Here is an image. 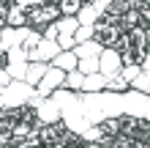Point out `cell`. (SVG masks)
Returning <instances> with one entry per match:
<instances>
[{
  "label": "cell",
  "instance_id": "obj_1",
  "mask_svg": "<svg viewBox=\"0 0 150 148\" xmlns=\"http://www.w3.org/2000/svg\"><path fill=\"white\" fill-rule=\"evenodd\" d=\"M60 16H63V14H60L57 3H47V6H33V8H28V25H30V28H36V30L47 28V25H52V22H57Z\"/></svg>",
  "mask_w": 150,
  "mask_h": 148
},
{
  "label": "cell",
  "instance_id": "obj_2",
  "mask_svg": "<svg viewBox=\"0 0 150 148\" xmlns=\"http://www.w3.org/2000/svg\"><path fill=\"white\" fill-rule=\"evenodd\" d=\"M120 33H123L120 25H109V22H104V19L93 28V36H96V41H98L101 47H115V41L120 39Z\"/></svg>",
  "mask_w": 150,
  "mask_h": 148
},
{
  "label": "cell",
  "instance_id": "obj_3",
  "mask_svg": "<svg viewBox=\"0 0 150 148\" xmlns=\"http://www.w3.org/2000/svg\"><path fill=\"white\" fill-rule=\"evenodd\" d=\"M98 60H101V71H104V74H115V71L120 69V52L115 49V47H107V49H101Z\"/></svg>",
  "mask_w": 150,
  "mask_h": 148
},
{
  "label": "cell",
  "instance_id": "obj_4",
  "mask_svg": "<svg viewBox=\"0 0 150 148\" xmlns=\"http://www.w3.org/2000/svg\"><path fill=\"white\" fill-rule=\"evenodd\" d=\"M76 60H79L76 52L63 49V52H57V55H55V66L57 69H66V71H74V69H76Z\"/></svg>",
  "mask_w": 150,
  "mask_h": 148
},
{
  "label": "cell",
  "instance_id": "obj_5",
  "mask_svg": "<svg viewBox=\"0 0 150 148\" xmlns=\"http://www.w3.org/2000/svg\"><path fill=\"white\" fill-rule=\"evenodd\" d=\"M6 22L11 25V28H22V25H28V8H19V6H11L6 14Z\"/></svg>",
  "mask_w": 150,
  "mask_h": 148
},
{
  "label": "cell",
  "instance_id": "obj_6",
  "mask_svg": "<svg viewBox=\"0 0 150 148\" xmlns=\"http://www.w3.org/2000/svg\"><path fill=\"white\" fill-rule=\"evenodd\" d=\"M60 82H63V69H57V66H55L47 77H44V82H41V93H49L52 88H57Z\"/></svg>",
  "mask_w": 150,
  "mask_h": 148
},
{
  "label": "cell",
  "instance_id": "obj_7",
  "mask_svg": "<svg viewBox=\"0 0 150 148\" xmlns=\"http://www.w3.org/2000/svg\"><path fill=\"white\" fill-rule=\"evenodd\" d=\"M85 3H87V0H57V8H60L63 16H76L79 8H82Z\"/></svg>",
  "mask_w": 150,
  "mask_h": 148
},
{
  "label": "cell",
  "instance_id": "obj_8",
  "mask_svg": "<svg viewBox=\"0 0 150 148\" xmlns=\"http://www.w3.org/2000/svg\"><path fill=\"white\" fill-rule=\"evenodd\" d=\"M137 25H142L139 22V8H128L126 14H120V28L123 30H131V28H137Z\"/></svg>",
  "mask_w": 150,
  "mask_h": 148
},
{
  "label": "cell",
  "instance_id": "obj_9",
  "mask_svg": "<svg viewBox=\"0 0 150 148\" xmlns=\"http://www.w3.org/2000/svg\"><path fill=\"white\" fill-rule=\"evenodd\" d=\"M82 88H85V91H101V88H104V77H101V74H93V71H90V74L85 77Z\"/></svg>",
  "mask_w": 150,
  "mask_h": 148
},
{
  "label": "cell",
  "instance_id": "obj_10",
  "mask_svg": "<svg viewBox=\"0 0 150 148\" xmlns=\"http://www.w3.org/2000/svg\"><path fill=\"white\" fill-rule=\"evenodd\" d=\"M60 52V47L55 44V39H44V44L38 47V55H44V58H55Z\"/></svg>",
  "mask_w": 150,
  "mask_h": 148
},
{
  "label": "cell",
  "instance_id": "obj_11",
  "mask_svg": "<svg viewBox=\"0 0 150 148\" xmlns=\"http://www.w3.org/2000/svg\"><path fill=\"white\" fill-rule=\"evenodd\" d=\"M101 134H109V137L120 134V118H107L101 124Z\"/></svg>",
  "mask_w": 150,
  "mask_h": 148
},
{
  "label": "cell",
  "instance_id": "obj_12",
  "mask_svg": "<svg viewBox=\"0 0 150 148\" xmlns=\"http://www.w3.org/2000/svg\"><path fill=\"white\" fill-rule=\"evenodd\" d=\"M25 74H28V80H30V82H38L41 77L47 74V66H44V63H36V66H30Z\"/></svg>",
  "mask_w": 150,
  "mask_h": 148
},
{
  "label": "cell",
  "instance_id": "obj_13",
  "mask_svg": "<svg viewBox=\"0 0 150 148\" xmlns=\"http://www.w3.org/2000/svg\"><path fill=\"white\" fill-rule=\"evenodd\" d=\"M131 85L139 88V91H150V77H147V74H137L134 80H131Z\"/></svg>",
  "mask_w": 150,
  "mask_h": 148
},
{
  "label": "cell",
  "instance_id": "obj_14",
  "mask_svg": "<svg viewBox=\"0 0 150 148\" xmlns=\"http://www.w3.org/2000/svg\"><path fill=\"white\" fill-rule=\"evenodd\" d=\"M82 82H85V77L82 74H79V71H71V74H68V88H82Z\"/></svg>",
  "mask_w": 150,
  "mask_h": 148
},
{
  "label": "cell",
  "instance_id": "obj_15",
  "mask_svg": "<svg viewBox=\"0 0 150 148\" xmlns=\"http://www.w3.org/2000/svg\"><path fill=\"white\" fill-rule=\"evenodd\" d=\"M109 88H112V91H126V88H128V80L120 74V77H115V80L109 82Z\"/></svg>",
  "mask_w": 150,
  "mask_h": 148
},
{
  "label": "cell",
  "instance_id": "obj_16",
  "mask_svg": "<svg viewBox=\"0 0 150 148\" xmlns=\"http://www.w3.org/2000/svg\"><path fill=\"white\" fill-rule=\"evenodd\" d=\"M74 41H76L74 36H60V47H63V49H71V47H74Z\"/></svg>",
  "mask_w": 150,
  "mask_h": 148
},
{
  "label": "cell",
  "instance_id": "obj_17",
  "mask_svg": "<svg viewBox=\"0 0 150 148\" xmlns=\"http://www.w3.org/2000/svg\"><path fill=\"white\" fill-rule=\"evenodd\" d=\"M57 33H60V30H57V25H49V28H47V39H55Z\"/></svg>",
  "mask_w": 150,
  "mask_h": 148
},
{
  "label": "cell",
  "instance_id": "obj_18",
  "mask_svg": "<svg viewBox=\"0 0 150 148\" xmlns=\"http://www.w3.org/2000/svg\"><path fill=\"white\" fill-rule=\"evenodd\" d=\"M142 69H145V71H147V74H150V52H147V58H145V60H142Z\"/></svg>",
  "mask_w": 150,
  "mask_h": 148
},
{
  "label": "cell",
  "instance_id": "obj_19",
  "mask_svg": "<svg viewBox=\"0 0 150 148\" xmlns=\"http://www.w3.org/2000/svg\"><path fill=\"white\" fill-rule=\"evenodd\" d=\"M0 85H8V71H0Z\"/></svg>",
  "mask_w": 150,
  "mask_h": 148
},
{
  "label": "cell",
  "instance_id": "obj_20",
  "mask_svg": "<svg viewBox=\"0 0 150 148\" xmlns=\"http://www.w3.org/2000/svg\"><path fill=\"white\" fill-rule=\"evenodd\" d=\"M6 63H8V55H6L3 49H0V66H6Z\"/></svg>",
  "mask_w": 150,
  "mask_h": 148
},
{
  "label": "cell",
  "instance_id": "obj_21",
  "mask_svg": "<svg viewBox=\"0 0 150 148\" xmlns=\"http://www.w3.org/2000/svg\"><path fill=\"white\" fill-rule=\"evenodd\" d=\"M145 6H150V0H145Z\"/></svg>",
  "mask_w": 150,
  "mask_h": 148
},
{
  "label": "cell",
  "instance_id": "obj_22",
  "mask_svg": "<svg viewBox=\"0 0 150 148\" xmlns=\"http://www.w3.org/2000/svg\"><path fill=\"white\" fill-rule=\"evenodd\" d=\"M0 115H3V110H0Z\"/></svg>",
  "mask_w": 150,
  "mask_h": 148
}]
</instances>
